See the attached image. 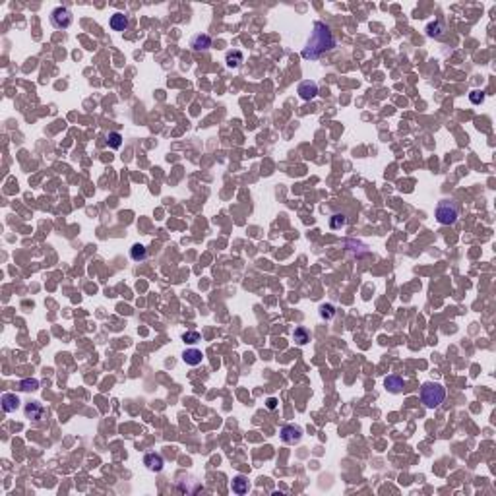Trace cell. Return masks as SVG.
I'll return each mask as SVG.
<instances>
[{
  "instance_id": "ba28073f",
  "label": "cell",
  "mask_w": 496,
  "mask_h": 496,
  "mask_svg": "<svg viewBox=\"0 0 496 496\" xmlns=\"http://www.w3.org/2000/svg\"><path fill=\"white\" fill-rule=\"evenodd\" d=\"M190 47H192L196 53H206V51L212 47V37H210L208 33H198V35L192 37Z\"/></svg>"
},
{
  "instance_id": "8992f818",
  "label": "cell",
  "mask_w": 496,
  "mask_h": 496,
  "mask_svg": "<svg viewBox=\"0 0 496 496\" xmlns=\"http://www.w3.org/2000/svg\"><path fill=\"white\" fill-rule=\"evenodd\" d=\"M301 438H302V431L299 427L285 425L281 429V440L285 442V444H297V442H301Z\"/></svg>"
},
{
  "instance_id": "ac0fdd59",
  "label": "cell",
  "mask_w": 496,
  "mask_h": 496,
  "mask_svg": "<svg viewBox=\"0 0 496 496\" xmlns=\"http://www.w3.org/2000/svg\"><path fill=\"white\" fill-rule=\"evenodd\" d=\"M345 225H347V216H345V214H333L330 217V227L333 231L343 229Z\"/></svg>"
},
{
  "instance_id": "603a6c76",
  "label": "cell",
  "mask_w": 496,
  "mask_h": 496,
  "mask_svg": "<svg viewBox=\"0 0 496 496\" xmlns=\"http://www.w3.org/2000/svg\"><path fill=\"white\" fill-rule=\"evenodd\" d=\"M320 316H322L324 320H331V318L335 316V308H333L331 304H322V306H320Z\"/></svg>"
},
{
  "instance_id": "9c48e42d",
  "label": "cell",
  "mask_w": 496,
  "mask_h": 496,
  "mask_svg": "<svg viewBox=\"0 0 496 496\" xmlns=\"http://www.w3.org/2000/svg\"><path fill=\"white\" fill-rule=\"evenodd\" d=\"M144 465H146L150 471H155V473H159V471L163 469L165 461H163V457H161L159 453L151 452V453H146V457H144Z\"/></svg>"
},
{
  "instance_id": "30bf717a",
  "label": "cell",
  "mask_w": 496,
  "mask_h": 496,
  "mask_svg": "<svg viewBox=\"0 0 496 496\" xmlns=\"http://www.w3.org/2000/svg\"><path fill=\"white\" fill-rule=\"evenodd\" d=\"M110 29H114V31H124L128 25H130V20H128V16L126 14H122V12H116V14H112L110 16Z\"/></svg>"
},
{
  "instance_id": "7a4b0ae2",
  "label": "cell",
  "mask_w": 496,
  "mask_h": 496,
  "mask_svg": "<svg viewBox=\"0 0 496 496\" xmlns=\"http://www.w3.org/2000/svg\"><path fill=\"white\" fill-rule=\"evenodd\" d=\"M446 399V388L438 382H425L421 388V401L429 407V409H436L440 407Z\"/></svg>"
},
{
  "instance_id": "5b68a950",
  "label": "cell",
  "mask_w": 496,
  "mask_h": 496,
  "mask_svg": "<svg viewBox=\"0 0 496 496\" xmlns=\"http://www.w3.org/2000/svg\"><path fill=\"white\" fill-rule=\"evenodd\" d=\"M23 415H25V419L39 423V421L43 419V415H45V407H43V403H39V401H29V403L23 407Z\"/></svg>"
},
{
  "instance_id": "44dd1931",
  "label": "cell",
  "mask_w": 496,
  "mask_h": 496,
  "mask_svg": "<svg viewBox=\"0 0 496 496\" xmlns=\"http://www.w3.org/2000/svg\"><path fill=\"white\" fill-rule=\"evenodd\" d=\"M20 389H23V391H35V389H39V380L25 378V380L20 382Z\"/></svg>"
},
{
  "instance_id": "2e32d148",
  "label": "cell",
  "mask_w": 496,
  "mask_h": 496,
  "mask_svg": "<svg viewBox=\"0 0 496 496\" xmlns=\"http://www.w3.org/2000/svg\"><path fill=\"white\" fill-rule=\"evenodd\" d=\"M130 258H132L134 262H144V260L148 258V248H146L144 244H134V246L130 248Z\"/></svg>"
},
{
  "instance_id": "7402d4cb",
  "label": "cell",
  "mask_w": 496,
  "mask_h": 496,
  "mask_svg": "<svg viewBox=\"0 0 496 496\" xmlns=\"http://www.w3.org/2000/svg\"><path fill=\"white\" fill-rule=\"evenodd\" d=\"M200 339H202V337H200L198 331H184V333H182V341H184V343H190V345H192V343H198Z\"/></svg>"
},
{
  "instance_id": "ffe728a7",
  "label": "cell",
  "mask_w": 496,
  "mask_h": 496,
  "mask_svg": "<svg viewBox=\"0 0 496 496\" xmlns=\"http://www.w3.org/2000/svg\"><path fill=\"white\" fill-rule=\"evenodd\" d=\"M107 146L112 148V150H118L122 146V136L120 132H109L107 134Z\"/></svg>"
},
{
  "instance_id": "4fadbf2b",
  "label": "cell",
  "mask_w": 496,
  "mask_h": 496,
  "mask_svg": "<svg viewBox=\"0 0 496 496\" xmlns=\"http://www.w3.org/2000/svg\"><path fill=\"white\" fill-rule=\"evenodd\" d=\"M384 386L388 388V391L389 393H399L403 386H405V382H403V378L401 376H397V374H389L384 378Z\"/></svg>"
},
{
  "instance_id": "d6986e66",
  "label": "cell",
  "mask_w": 496,
  "mask_h": 496,
  "mask_svg": "<svg viewBox=\"0 0 496 496\" xmlns=\"http://www.w3.org/2000/svg\"><path fill=\"white\" fill-rule=\"evenodd\" d=\"M293 337H295V341H297L299 345H304V343L310 341V333H308L306 328H297L295 333H293Z\"/></svg>"
},
{
  "instance_id": "7c38bea8",
  "label": "cell",
  "mask_w": 496,
  "mask_h": 496,
  "mask_svg": "<svg viewBox=\"0 0 496 496\" xmlns=\"http://www.w3.org/2000/svg\"><path fill=\"white\" fill-rule=\"evenodd\" d=\"M2 409L6 411V413H14L18 407H20V395H16V393H4L2 395Z\"/></svg>"
},
{
  "instance_id": "8fae6325",
  "label": "cell",
  "mask_w": 496,
  "mask_h": 496,
  "mask_svg": "<svg viewBox=\"0 0 496 496\" xmlns=\"http://www.w3.org/2000/svg\"><path fill=\"white\" fill-rule=\"evenodd\" d=\"M202 359H204V355H202V351L200 349H186L184 353H182V361L188 365V367H198L200 363H202Z\"/></svg>"
},
{
  "instance_id": "d4e9b609",
  "label": "cell",
  "mask_w": 496,
  "mask_h": 496,
  "mask_svg": "<svg viewBox=\"0 0 496 496\" xmlns=\"http://www.w3.org/2000/svg\"><path fill=\"white\" fill-rule=\"evenodd\" d=\"M276 407H277V399H274V397L268 399V409H276Z\"/></svg>"
},
{
  "instance_id": "6da1fadb",
  "label": "cell",
  "mask_w": 496,
  "mask_h": 496,
  "mask_svg": "<svg viewBox=\"0 0 496 496\" xmlns=\"http://www.w3.org/2000/svg\"><path fill=\"white\" fill-rule=\"evenodd\" d=\"M335 47V37H333V31L328 23L324 22H314L312 25V35L306 43V47L302 49V58L306 60H316L322 55L330 53L331 49Z\"/></svg>"
},
{
  "instance_id": "9a60e30c",
  "label": "cell",
  "mask_w": 496,
  "mask_h": 496,
  "mask_svg": "<svg viewBox=\"0 0 496 496\" xmlns=\"http://www.w3.org/2000/svg\"><path fill=\"white\" fill-rule=\"evenodd\" d=\"M225 62L229 68H240L242 62H244V55L240 51H229L227 56H225Z\"/></svg>"
},
{
  "instance_id": "5bb4252c",
  "label": "cell",
  "mask_w": 496,
  "mask_h": 496,
  "mask_svg": "<svg viewBox=\"0 0 496 496\" xmlns=\"http://www.w3.org/2000/svg\"><path fill=\"white\" fill-rule=\"evenodd\" d=\"M248 479L244 477V475H238V477H235L233 479V483H231V489H233V493L235 495H246L248 493Z\"/></svg>"
},
{
  "instance_id": "e0dca14e",
  "label": "cell",
  "mask_w": 496,
  "mask_h": 496,
  "mask_svg": "<svg viewBox=\"0 0 496 496\" xmlns=\"http://www.w3.org/2000/svg\"><path fill=\"white\" fill-rule=\"evenodd\" d=\"M444 31H446V25L442 23L440 20H436V22H432V23L427 25V35H429V37H442Z\"/></svg>"
},
{
  "instance_id": "52a82bcc",
  "label": "cell",
  "mask_w": 496,
  "mask_h": 496,
  "mask_svg": "<svg viewBox=\"0 0 496 496\" xmlns=\"http://www.w3.org/2000/svg\"><path fill=\"white\" fill-rule=\"evenodd\" d=\"M299 95H301V99H304V101H312L316 95H318V84L316 82H310V80H306V82H302V84H299Z\"/></svg>"
},
{
  "instance_id": "277c9868",
  "label": "cell",
  "mask_w": 496,
  "mask_h": 496,
  "mask_svg": "<svg viewBox=\"0 0 496 496\" xmlns=\"http://www.w3.org/2000/svg\"><path fill=\"white\" fill-rule=\"evenodd\" d=\"M72 22H74V16H72V12H70L68 8H64V6H56L55 10L51 12V25H53L55 29L64 31V29H68V27L72 25Z\"/></svg>"
},
{
  "instance_id": "3957f363",
  "label": "cell",
  "mask_w": 496,
  "mask_h": 496,
  "mask_svg": "<svg viewBox=\"0 0 496 496\" xmlns=\"http://www.w3.org/2000/svg\"><path fill=\"white\" fill-rule=\"evenodd\" d=\"M459 217V206L453 200H442L436 206V221L440 225H453Z\"/></svg>"
},
{
  "instance_id": "cb8c5ba5",
  "label": "cell",
  "mask_w": 496,
  "mask_h": 496,
  "mask_svg": "<svg viewBox=\"0 0 496 496\" xmlns=\"http://www.w3.org/2000/svg\"><path fill=\"white\" fill-rule=\"evenodd\" d=\"M469 101H471L473 105H481V103L485 101V93L475 89V91H471V93H469Z\"/></svg>"
}]
</instances>
